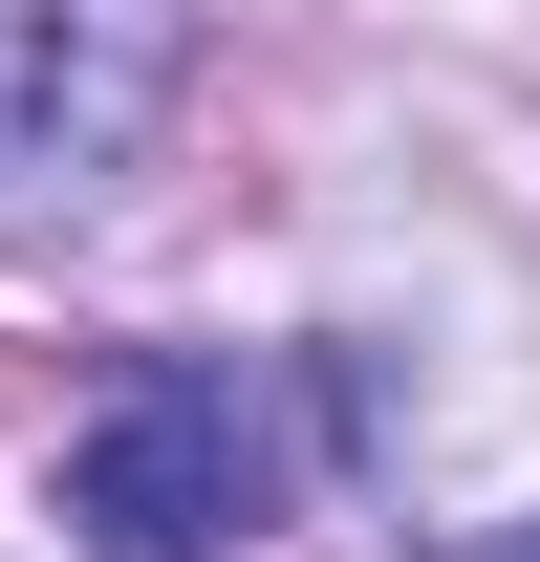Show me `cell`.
Masks as SVG:
<instances>
[{"label":"cell","mask_w":540,"mask_h":562,"mask_svg":"<svg viewBox=\"0 0 540 562\" xmlns=\"http://www.w3.org/2000/svg\"><path fill=\"white\" fill-rule=\"evenodd\" d=\"M195 66V0H0V238L87 216Z\"/></svg>","instance_id":"1"},{"label":"cell","mask_w":540,"mask_h":562,"mask_svg":"<svg viewBox=\"0 0 540 562\" xmlns=\"http://www.w3.org/2000/svg\"><path fill=\"white\" fill-rule=\"evenodd\" d=\"M260 497H281V432H260L238 368H109L87 432H66V519L109 562H216Z\"/></svg>","instance_id":"2"},{"label":"cell","mask_w":540,"mask_h":562,"mask_svg":"<svg viewBox=\"0 0 540 562\" xmlns=\"http://www.w3.org/2000/svg\"><path fill=\"white\" fill-rule=\"evenodd\" d=\"M475 562H540V519H519V541H475Z\"/></svg>","instance_id":"3"}]
</instances>
